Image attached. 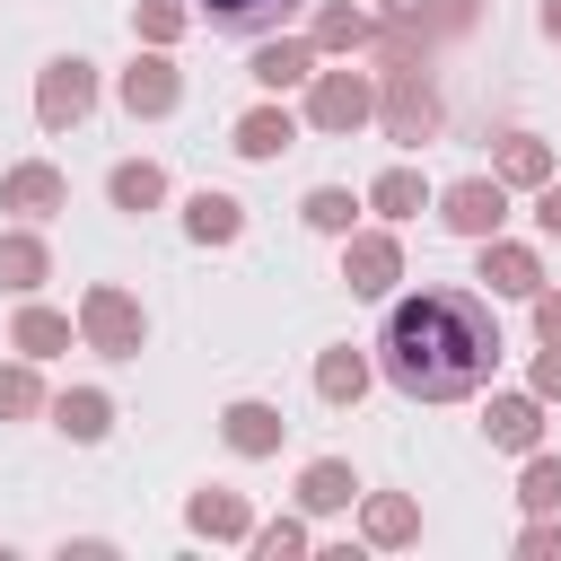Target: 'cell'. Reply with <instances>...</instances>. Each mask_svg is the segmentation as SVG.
I'll return each instance as SVG.
<instances>
[{"label":"cell","instance_id":"cell-10","mask_svg":"<svg viewBox=\"0 0 561 561\" xmlns=\"http://www.w3.org/2000/svg\"><path fill=\"white\" fill-rule=\"evenodd\" d=\"M219 430H228V447H237V456H272L289 421H280L272 403H228V412H219Z\"/></svg>","mask_w":561,"mask_h":561},{"label":"cell","instance_id":"cell-13","mask_svg":"<svg viewBox=\"0 0 561 561\" xmlns=\"http://www.w3.org/2000/svg\"><path fill=\"white\" fill-rule=\"evenodd\" d=\"M105 202H114V210H158V202H167V175H158L149 158H123V167L105 175Z\"/></svg>","mask_w":561,"mask_h":561},{"label":"cell","instance_id":"cell-7","mask_svg":"<svg viewBox=\"0 0 561 561\" xmlns=\"http://www.w3.org/2000/svg\"><path fill=\"white\" fill-rule=\"evenodd\" d=\"M394 272H403L394 237H377V228H368V237H351V245H342V280H351L359 298H386V289H394Z\"/></svg>","mask_w":561,"mask_h":561},{"label":"cell","instance_id":"cell-36","mask_svg":"<svg viewBox=\"0 0 561 561\" xmlns=\"http://www.w3.org/2000/svg\"><path fill=\"white\" fill-rule=\"evenodd\" d=\"M535 394H561V342H543V359H535Z\"/></svg>","mask_w":561,"mask_h":561},{"label":"cell","instance_id":"cell-1","mask_svg":"<svg viewBox=\"0 0 561 561\" xmlns=\"http://www.w3.org/2000/svg\"><path fill=\"white\" fill-rule=\"evenodd\" d=\"M377 359L386 377L412 394V403H456L473 386H491L500 368V324L473 289H412L386 307V333H377Z\"/></svg>","mask_w":561,"mask_h":561},{"label":"cell","instance_id":"cell-37","mask_svg":"<svg viewBox=\"0 0 561 561\" xmlns=\"http://www.w3.org/2000/svg\"><path fill=\"white\" fill-rule=\"evenodd\" d=\"M535 219H543V228L561 237V184H543V202H535Z\"/></svg>","mask_w":561,"mask_h":561},{"label":"cell","instance_id":"cell-35","mask_svg":"<svg viewBox=\"0 0 561 561\" xmlns=\"http://www.w3.org/2000/svg\"><path fill=\"white\" fill-rule=\"evenodd\" d=\"M535 333L561 342V289H535Z\"/></svg>","mask_w":561,"mask_h":561},{"label":"cell","instance_id":"cell-25","mask_svg":"<svg viewBox=\"0 0 561 561\" xmlns=\"http://www.w3.org/2000/svg\"><path fill=\"white\" fill-rule=\"evenodd\" d=\"M44 280V237H0V289H35Z\"/></svg>","mask_w":561,"mask_h":561},{"label":"cell","instance_id":"cell-20","mask_svg":"<svg viewBox=\"0 0 561 561\" xmlns=\"http://www.w3.org/2000/svg\"><path fill=\"white\" fill-rule=\"evenodd\" d=\"M500 184H552V149L535 131H508L500 140Z\"/></svg>","mask_w":561,"mask_h":561},{"label":"cell","instance_id":"cell-2","mask_svg":"<svg viewBox=\"0 0 561 561\" xmlns=\"http://www.w3.org/2000/svg\"><path fill=\"white\" fill-rule=\"evenodd\" d=\"M88 105H96V70H88L79 53L44 61V79H35V123H44V131H61V123H79Z\"/></svg>","mask_w":561,"mask_h":561},{"label":"cell","instance_id":"cell-32","mask_svg":"<svg viewBox=\"0 0 561 561\" xmlns=\"http://www.w3.org/2000/svg\"><path fill=\"white\" fill-rule=\"evenodd\" d=\"M44 403V386H35V368H0V421H26Z\"/></svg>","mask_w":561,"mask_h":561},{"label":"cell","instance_id":"cell-15","mask_svg":"<svg viewBox=\"0 0 561 561\" xmlns=\"http://www.w3.org/2000/svg\"><path fill=\"white\" fill-rule=\"evenodd\" d=\"M53 421H61V430H70V438H79V447H96V438H105V430H114V403H105V394H96V386H70V394H61V403H53Z\"/></svg>","mask_w":561,"mask_h":561},{"label":"cell","instance_id":"cell-26","mask_svg":"<svg viewBox=\"0 0 561 561\" xmlns=\"http://www.w3.org/2000/svg\"><path fill=\"white\" fill-rule=\"evenodd\" d=\"M368 35H377V26H368V9H351V0H333V9L316 18V44H324V53H351V44H368Z\"/></svg>","mask_w":561,"mask_h":561},{"label":"cell","instance_id":"cell-38","mask_svg":"<svg viewBox=\"0 0 561 561\" xmlns=\"http://www.w3.org/2000/svg\"><path fill=\"white\" fill-rule=\"evenodd\" d=\"M543 35H552V44H561V0H543Z\"/></svg>","mask_w":561,"mask_h":561},{"label":"cell","instance_id":"cell-33","mask_svg":"<svg viewBox=\"0 0 561 561\" xmlns=\"http://www.w3.org/2000/svg\"><path fill=\"white\" fill-rule=\"evenodd\" d=\"M254 552H263V561H280V552H307V526H298V517H272V526H254Z\"/></svg>","mask_w":561,"mask_h":561},{"label":"cell","instance_id":"cell-6","mask_svg":"<svg viewBox=\"0 0 561 561\" xmlns=\"http://www.w3.org/2000/svg\"><path fill=\"white\" fill-rule=\"evenodd\" d=\"M79 333H88L96 351L131 359V351H140V307H131L123 289H88V307H79Z\"/></svg>","mask_w":561,"mask_h":561},{"label":"cell","instance_id":"cell-3","mask_svg":"<svg viewBox=\"0 0 561 561\" xmlns=\"http://www.w3.org/2000/svg\"><path fill=\"white\" fill-rule=\"evenodd\" d=\"M386 131H394L403 149H421V140L438 131V88L421 79V61H403V70H386Z\"/></svg>","mask_w":561,"mask_h":561},{"label":"cell","instance_id":"cell-23","mask_svg":"<svg viewBox=\"0 0 561 561\" xmlns=\"http://www.w3.org/2000/svg\"><path fill=\"white\" fill-rule=\"evenodd\" d=\"M421 202H430V193H421V175H412V167H386V175L368 184V210H386V219H412Z\"/></svg>","mask_w":561,"mask_h":561},{"label":"cell","instance_id":"cell-14","mask_svg":"<svg viewBox=\"0 0 561 561\" xmlns=\"http://www.w3.org/2000/svg\"><path fill=\"white\" fill-rule=\"evenodd\" d=\"M184 228H193L202 245H228V237L245 228V210H237V193H210V184H202V193L184 202Z\"/></svg>","mask_w":561,"mask_h":561},{"label":"cell","instance_id":"cell-34","mask_svg":"<svg viewBox=\"0 0 561 561\" xmlns=\"http://www.w3.org/2000/svg\"><path fill=\"white\" fill-rule=\"evenodd\" d=\"M517 543H526V552H535V561H561V526H552V508H543V517H535V526H526V535H517Z\"/></svg>","mask_w":561,"mask_h":561},{"label":"cell","instance_id":"cell-4","mask_svg":"<svg viewBox=\"0 0 561 561\" xmlns=\"http://www.w3.org/2000/svg\"><path fill=\"white\" fill-rule=\"evenodd\" d=\"M438 219H447L456 237H500V219H508V184H500V175H465V184L438 193Z\"/></svg>","mask_w":561,"mask_h":561},{"label":"cell","instance_id":"cell-16","mask_svg":"<svg viewBox=\"0 0 561 561\" xmlns=\"http://www.w3.org/2000/svg\"><path fill=\"white\" fill-rule=\"evenodd\" d=\"M193 535H219V543H237V535H254V517H245V500L237 491H193Z\"/></svg>","mask_w":561,"mask_h":561},{"label":"cell","instance_id":"cell-27","mask_svg":"<svg viewBox=\"0 0 561 561\" xmlns=\"http://www.w3.org/2000/svg\"><path fill=\"white\" fill-rule=\"evenodd\" d=\"M412 535H421V508L412 500H394V491L368 500V543H412Z\"/></svg>","mask_w":561,"mask_h":561},{"label":"cell","instance_id":"cell-9","mask_svg":"<svg viewBox=\"0 0 561 561\" xmlns=\"http://www.w3.org/2000/svg\"><path fill=\"white\" fill-rule=\"evenodd\" d=\"M482 280H491L500 298H535V289H543V263H535L526 245H500V237H482Z\"/></svg>","mask_w":561,"mask_h":561},{"label":"cell","instance_id":"cell-29","mask_svg":"<svg viewBox=\"0 0 561 561\" xmlns=\"http://www.w3.org/2000/svg\"><path fill=\"white\" fill-rule=\"evenodd\" d=\"M473 18H482V0H412V26H421V35H430V26H438V35H465Z\"/></svg>","mask_w":561,"mask_h":561},{"label":"cell","instance_id":"cell-31","mask_svg":"<svg viewBox=\"0 0 561 561\" xmlns=\"http://www.w3.org/2000/svg\"><path fill=\"white\" fill-rule=\"evenodd\" d=\"M517 500H526L535 517H543V508H561V465H552V456H535V465H526V482H517Z\"/></svg>","mask_w":561,"mask_h":561},{"label":"cell","instance_id":"cell-22","mask_svg":"<svg viewBox=\"0 0 561 561\" xmlns=\"http://www.w3.org/2000/svg\"><path fill=\"white\" fill-rule=\"evenodd\" d=\"M351 491H359V482H351V465H333V456L298 473V500H307L316 517H324V508H351Z\"/></svg>","mask_w":561,"mask_h":561},{"label":"cell","instance_id":"cell-8","mask_svg":"<svg viewBox=\"0 0 561 561\" xmlns=\"http://www.w3.org/2000/svg\"><path fill=\"white\" fill-rule=\"evenodd\" d=\"M175 96H184V79H175L167 53H140V61L123 70V105H131V114H167Z\"/></svg>","mask_w":561,"mask_h":561},{"label":"cell","instance_id":"cell-21","mask_svg":"<svg viewBox=\"0 0 561 561\" xmlns=\"http://www.w3.org/2000/svg\"><path fill=\"white\" fill-rule=\"evenodd\" d=\"M359 386H368V359H359L351 342L316 359V394H324V403H359Z\"/></svg>","mask_w":561,"mask_h":561},{"label":"cell","instance_id":"cell-19","mask_svg":"<svg viewBox=\"0 0 561 561\" xmlns=\"http://www.w3.org/2000/svg\"><path fill=\"white\" fill-rule=\"evenodd\" d=\"M289 140H298V123H289L280 105H254V114L237 123V149H245V158H280Z\"/></svg>","mask_w":561,"mask_h":561},{"label":"cell","instance_id":"cell-12","mask_svg":"<svg viewBox=\"0 0 561 561\" xmlns=\"http://www.w3.org/2000/svg\"><path fill=\"white\" fill-rule=\"evenodd\" d=\"M543 394H500L491 403V447H517V456H535V438H543V412H535Z\"/></svg>","mask_w":561,"mask_h":561},{"label":"cell","instance_id":"cell-17","mask_svg":"<svg viewBox=\"0 0 561 561\" xmlns=\"http://www.w3.org/2000/svg\"><path fill=\"white\" fill-rule=\"evenodd\" d=\"M245 70H254L263 88H298V79H316V35H307V44H263Z\"/></svg>","mask_w":561,"mask_h":561},{"label":"cell","instance_id":"cell-11","mask_svg":"<svg viewBox=\"0 0 561 561\" xmlns=\"http://www.w3.org/2000/svg\"><path fill=\"white\" fill-rule=\"evenodd\" d=\"M0 202H9V210H26V219H44V210H61V202H70V184H61L53 167H9Z\"/></svg>","mask_w":561,"mask_h":561},{"label":"cell","instance_id":"cell-18","mask_svg":"<svg viewBox=\"0 0 561 561\" xmlns=\"http://www.w3.org/2000/svg\"><path fill=\"white\" fill-rule=\"evenodd\" d=\"M298 0H202V18L210 26H228V35H263V26H280Z\"/></svg>","mask_w":561,"mask_h":561},{"label":"cell","instance_id":"cell-5","mask_svg":"<svg viewBox=\"0 0 561 561\" xmlns=\"http://www.w3.org/2000/svg\"><path fill=\"white\" fill-rule=\"evenodd\" d=\"M368 114H377V96H368L359 70H316V96H307V123L316 131H359Z\"/></svg>","mask_w":561,"mask_h":561},{"label":"cell","instance_id":"cell-28","mask_svg":"<svg viewBox=\"0 0 561 561\" xmlns=\"http://www.w3.org/2000/svg\"><path fill=\"white\" fill-rule=\"evenodd\" d=\"M351 219H359V202H351L342 184H316V193H307V228H324V237H351Z\"/></svg>","mask_w":561,"mask_h":561},{"label":"cell","instance_id":"cell-30","mask_svg":"<svg viewBox=\"0 0 561 561\" xmlns=\"http://www.w3.org/2000/svg\"><path fill=\"white\" fill-rule=\"evenodd\" d=\"M131 26H140L149 44H175V35H184V0H140V9H131Z\"/></svg>","mask_w":561,"mask_h":561},{"label":"cell","instance_id":"cell-24","mask_svg":"<svg viewBox=\"0 0 561 561\" xmlns=\"http://www.w3.org/2000/svg\"><path fill=\"white\" fill-rule=\"evenodd\" d=\"M18 351H26V359H53V351H70V316H53V307H26V316H18Z\"/></svg>","mask_w":561,"mask_h":561}]
</instances>
